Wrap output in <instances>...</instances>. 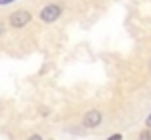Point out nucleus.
I'll return each mask as SVG.
<instances>
[{"label":"nucleus","instance_id":"obj_6","mask_svg":"<svg viewBox=\"0 0 151 140\" xmlns=\"http://www.w3.org/2000/svg\"><path fill=\"white\" fill-rule=\"evenodd\" d=\"M145 127H147V128H151V113L147 115V119H145Z\"/></svg>","mask_w":151,"mask_h":140},{"label":"nucleus","instance_id":"obj_2","mask_svg":"<svg viewBox=\"0 0 151 140\" xmlns=\"http://www.w3.org/2000/svg\"><path fill=\"white\" fill-rule=\"evenodd\" d=\"M29 22H31V14L27 12V10H18V12L10 14V25H12L14 29L25 27Z\"/></svg>","mask_w":151,"mask_h":140},{"label":"nucleus","instance_id":"obj_7","mask_svg":"<svg viewBox=\"0 0 151 140\" xmlns=\"http://www.w3.org/2000/svg\"><path fill=\"white\" fill-rule=\"evenodd\" d=\"M27 140H43V138H41L39 134H31V136H29V138H27Z\"/></svg>","mask_w":151,"mask_h":140},{"label":"nucleus","instance_id":"obj_3","mask_svg":"<svg viewBox=\"0 0 151 140\" xmlns=\"http://www.w3.org/2000/svg\"><path fill=\"white\" fill-rule=\"evenodd\" d=\"M101 121H103V113L99 111V109H89L87 113L83 115V127L85 128H97L99 125H101Z\"/></svg>","mask_w":151,"mask_h":140},{"label":"nucleus","instance_id":"obj_5","mask_svg":"<svg viewBox=\"0 0 151 140\" xmlns=\"http://www.w3.org/2000/svg\"><path fill=\"white\" fill-rule=\"evenodd\" d=\"M107 140H122V134H111Z\"/></svg>","mask_w":151,"mask_h":140},{"label":"nucleus","instance_id":"obj_1","mask_svg":"<svg viewBox=\"0 0 151 140\" xmlns=\"http://www.w3.org/2000/svg\"><path fill=\"white\" fill-rule=\"evenodd\" d=\"M60 16H62V8H60L58 4H47V6H45V8L39 12L41 22H45V23H52V22H56Z\"/></svg>","mask_w":151,"mask_h":140},{"label":"nucleus","instance_id":"obj_9","mask_svg":"<svg viewBox=\"0 0 151 140\" xmlns=\"http://www.w3.org/2000/svg\"><path fill=\"white\" fill-rule=\"evenodd\" d=\"M2 31H4V27H2V25H0V35H2Z\"/></svg>","mask_w":151,"mask_h":140},{"label":"nucleus","instance_id":"obj_4","mask_svg":"<svg viewBox=\"0 0 151 140\" xmlns=\"http://www.w3.org/2000/svg\"><path fill=\"white\" fill-rule=\"evenodd\" d=\"M139 140H151V128H145L139 132Z\"/></svg>","mask_w":151,"mask_h":140},{"label":"nucleus","instance_id":"obj_8","mask_svg":"<svg viewBox=\"0 0 151 140\" xmlns=\"http://www.w3.org/2000/svg\"><path fill=\"white\" fill-rule=\"evenodd\" d=\"M14 0H0V6H6V4H12Z\"/></svg>","mask_w":151,"mask_h":140}]
</instances>
